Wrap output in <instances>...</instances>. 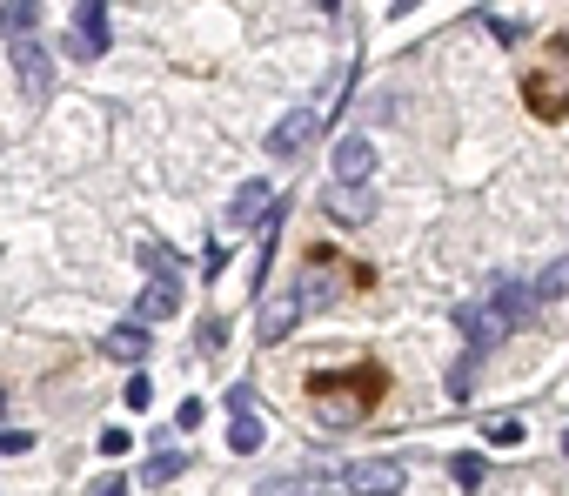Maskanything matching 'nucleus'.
<instances>
[{
	"label": "nucleus",
	"instance_id": "nucleus-6",
	"mask_svg": "<svg viewBox=\"0 0 569 496\" xmlns=\"http://www.w3.org/2000/svg\"><path fill=\"white\" fill-rule=\"evenodd\" d=\"M315 135H322V108H295V114H282V121L268 128V155H275V161H295Z\"/></svg>",
	"mask_w": 569,
	"mask_h": 496
},
{
	"label": "nucleus",
	"instance_id": "nucleus-11",
	"mask_svg": "<svg viewBox=\"0 0 569 496\" xmlns=\"http://www.w3.org/2000/svg\"><path fill=\"white\" fill-rule=\"evenodd\" d=\"M322 208H329L342 228H362V222L375 215V188H329V195H322Z\"/></svg>",
	"mask_w": 569,
	"mask_h": 496
},
{
	"label": "nucleus",
	"instance_id": "nucleus-19",
	"mask_svg": "<svg viewBox=\"0 0 569 496\" xmlns=\"http://www.w3.org/2000/svg\"><path fill=\"white\" fill-rule=\"evenodd\" d=\"M449 476H456L462 490H476L482 476H489V463H482V456H469V450H462V456H449Z\"/></svg>",
	"mask_w": 569,
	"mask_h": 496
},
{
	"label": "nucleus",
	"instance_id": "nucleus-2",
	"mask_svg": "<svg viewBox=\"0 0 569 496\" xmlns=\"http://www.w3.org/2000/svg\"><path fill=\"white\" fill-rule=\"evenodd\" d=\"M529 309H536V302H529V282H516V275H496V282H489L476 302H462V309H456V329L469 336V356L496 349V342H503L509 329L529 316Z\"/></svg>",
	"mask_w": 569,
	"mask_h": 496
},
{
	"label": "nucleus",
	"instance_id": "nucleus-12",
	"mask_svg": "<svg viewBox=\"0 0 569 496\" xmlns=\"http://www.w3.org/2000/svg\"><path fill=\"white\" fill-rule=\"evenodd\" d=\"M101 349H108L114 362H148L154 336H148V329H141V322H114L108 336H101Z\"/></svg>",
	"mask_w": 569,
	"mask_h": 496
},
{
	"label": "nucleus",
	"instance_id": "nucleus-9",
	"mask_svg": "<svg viewBox=\"0 0 569 496\" xmlns=\"http://www.w3.org/2000/svg\"><path fill=\"white\" fill-rule=\"evenodd\" d=\"M402 463H389V456H375V463H349V490L355 496H402Z\"/></svg>",
	"mask_w": 569,
	"mask_h": 496
},
{
	"label": "nucleus",
	"instance_id": "nucleus-20",
	"mask_svg": "<svg viewBox=\"0 0 569 496\" xmlns=\"http://www.w3.org/2000/svg\"><path fill=\"white\" fill-rule=\"evenodd\" d=\"M482 436H489L496 450H516V443H523V423H516V416H496V423H482Z\"/></svg>",
	"mask_w": 569,
	"mask_h": 496
},
{
	"label": "nucleus",
	"instance_id": "nucleus-23",
	"mask_svg": "<svg viewBox=\"0 0 569 496\" xmlns=\"http://www.w3.org/2000/svg\"><path fill=\"white\" fill-rule=\"evenodd\" d=\"M482 27H489L496 41H523L529 34V21H516V14H482Z\"/></svg>",
	"mask_w": 569,
	"mask_h": 496
},
{
	"label": "nucleus",
	"instance_id": "nucleus-7",
	"mask_svg": "<svg viewBox=\"0 0 569 496\" xmlns=\"http://www.w3.org/2000/svg\"><path fill=\"white\" fill-rule=\"evenodd\" d=\"M14 74H21V94L27 101H47V88H54V61H47V47L27 34V41H14Z\"/></svg>",
	"mask_w": 569,
	"mask_h": 496
},
{
	"label": "nucleus",
	"instance_id": "nucleus-30",
	"mask_svg": "<svg viewBox=\"0 0 569 496\" xmlns=\"http://www.w3.org/2000/svg\"><path fill=\"white\" fill-rule=\"evenodd\" d=\"M563 456H569V436H563Z\"/></svg>",
	"mask_w": 569,
	"mask_h": 496
},
{
	"label": "nucleus",
	"instance_id": "nucleus-17",
	"mask_svg": "<svg viewBox=\"0 0 569 496\" xmlns=\"http://www.w3.org/2000/svg\"><path fill=\"white\" fill-rule=\"evenodd\" d=\"M141 269H148V282H175V248L168 242H141Z\"/></svg>",
	"mask_w": 569,
	"mask_h": 496
},
{
	"label": "nucleus",
	"instance_id": "nucleus-15",
	"mask_svg": "<svg viewBox=\"0 0 569 496\" xmlns=\"http://www.w3.org/2000/svg\"><path fill=\"white\" fill-rule=\"evenodd\" d=\"M262 436H268L262 416H255V409H235V423H228V450H235V456H255V450H262Z\"/></svg>",
	"mask_w": 569,
	"mask_h": 496
},
{
	"label": "nucleus",
	"instance_id": "nucleus-18",
	"mask_svg": "<svg viewBox=\"0 0 569 496\" xmlns=\"http://www.w3.org/2000/svg\"><path fill=\"white\" fill-rule=\"evenodd\" d=\"M0 27H7L14 41H27V34L41 27V7H27V0H14V7H0Z\"/></svg>",
	"mask_w": 569,
	"mask_h": 496
},
{
	"label": "nucleus",
	"instance_id": "nucleus-13",
	"mask_svg": "<svg viewBox=\"0 0 569 496\" xmlns=\"http://www.w3.org/2000/svg\"><path fill=\"white\" fill-rule=\"evenodd\" d=\"M181 309V289L175 282H148V289H141V302H134V322H141V329H154V322H168Z\"/></svg>",
	"mask_w": 569,
	"mask_h": 496
},
{
	"label": "nucleus",
	"instance_id": "nucleus-28",
	"mask_svg": "<svg viewBox=\"0 0 569 496\" xmlns=\"http://www.w3.org/2000/svg\"><path fill=\"white\" fill-rule=\"evenodd\" d=\"M94 496H128V483H121V476H101V483H94Z\"/></svg>",
	"mask_w": 569,
	"mask_h": 496
},
{
	"label": "nucleus",
	"instance_id": "nucleus-8",
	"mask_svg": "<svg viewBox=\"0 0 569 496\" xmlns=\"http://www.w3.org/2000/svg\"><path fill=\"white\" fill-rule=\"evenodd\" d=\"M369 175H375V141L349 135L335 148V188H369Z\"/></svg>",
	"mask_w": 569,
	"mask_h": 496
},
{
	"label": "nucleus",
	"instance_id": "nucleus-14",
	"mask_svg": "<svg viewBox=\"0 0 569 496\" xmlns=\"http://www.w3.org/2000/svg\"><path fill=\"white\" fill-rule=\"evenodd\" d=\"M295 322H302V302H295V289H288V295H275V302L262 309V342L295 336Z\"/></svg>",
	"mask_w": 569,
	"mask_h": 496
},
{
	"label": "nucleus",
	"instance_id": "nucleus-22",
	"mask_svg": "<svg viewBox=\"0 0 569 496\" xmlns=\"http://www.w3.org/2000/svg\"><path fill=\"white\" fill-rule=\"evenodd\" d=\"M469 389H476V356H462L456 369H449V396H456V403H469Z\"/></svg>",
	"mask_w": 569,
	"mask_h": 496
},
{
	"label": "nucleus",
	"instance_id": "nucleus-25",
	"mask_svg": "<svg viewBox=\"0 0 569 496\" xmlns=\"http://www.w3.org/2000/svg\"><path fill=\"white\" fill-rule=\"evenodd\" d=\"M34 450V436L27 429H0V456H27Z\"/></svg>",
	"mask_w": 569,
	"mask_h": 496
},
{
	"label": "nucleus",
	"instance_id": "nucleus-1",
	"mask_svg": "<svg viewBox=\"0 0 569 496\" xmlns=\"http://www.w3.org/2000/svg\"><path fill=\"white\" fill-rule=\"evenodd\" d=\"M382 389H389V376H382L375 362H342V369H315V376H308V403H315V423L342 436V429L369 423V409L382 403Z\"/></svg>",
	"mask_w": 569,
	"mask_h": 496
},
{
	"label": "nucleus",
	"instance_id": "nucleus-24",
	"mask_svg": "<svg viewBox=\"0 0 569 496\" xmlns=\"http://www.w3.org/2000/svg\"><path fill=\"white\" fill-rule=\"evenodd\" d=\"M121 403H128V409H148V403H154V383H148V376H128V389H121Z\"/></svg>",
	"mask_w": 569,
	"mask_h": 496
},
{
	"label": "nucleus",
	"instance_id": "nucleus-10",
	"mask_svg": "<svg viewBox=\"0 0 569 496\" xmlns=\"http://www.w3.org/2000/svg\"><path fill=\"white\" fill-rule=\"evenodd\" d=\"M262 215H275V188L268 181H241L235 202H228V228H255Z\"/></svg>",
	"mask_w": 569,
	"mask_h": 496
},
{
	"label": "nucleus",
	"instance_id": "nucleus-5",
	"mask_svg": "<svg viewBox=\"0 0 569 496\" xmlns=\"http://www.w3.org/2000/svg\"><path fill=\"white\" fill-rule=\"evenodd\" d=\"M67 54H74V61H101V54H108V7L81 0V7L67 14Z\"/></svg>",
	"mask_w": 569,
	"mask_h": 496
},
{
	"label": "nucleus",
	"instance_id": "nucleus-3",
	"mask_svg": "<svg viewBox=\"0 0 569 496\" xmlns=\"http://www.w3.org/2000/svg\"><path fill=\"white\" fill-rule=\"evenodd\" d=\"M523 101L536 121H569V34L543 41V54L523 74Z\"/></svg>",
	"mask_w": 569,
	"mask_h": 496
},
{
	"label": "nucleus",
	"instance_id": "nucleus-26",
	"mask_svg": "<svg viewBox=\"0 0 569 496\" xmlns=\"http://www.w3.org/2000/svg\"><path fill=\"white\" fill-rule=\"evenodd\" d=\"M128 443H134L128 429H101V456H128Z\"/></svg>",
	"mask_w": 569,
	"mask_h": 496
},
{
	"label": "nucleus",
	"instance_id": "nucleus-16",
	"mask_svg": "<svg viewBox=\"0 0 569 496\" xmlns=\"http://www.w3.org/2000/svg\"><path fill=\"white\" fill-rule=\"evenodd\" d=\"M255 496H329V490H322V476H268Z\"/></svg>",
	"mask_w": 569,
	"mask_h": 496
},
{
	"label": "nucleus",
	"instance_id": "nucleus-21",
	"mask_svg": "<svg viewBox=\"0 0 569 496\" xmlns=\"http://www.w3.org/2000/svg\"><path fill=\"white\" fill-rule=\"evenodd\" d=\"M181 470H188V456H181V450L148 456V483H168V476H181Z\"/></svg>",
	"mask_w": 569,
	"mask_h": 496
},
{
	"label": "nucleus",
	"instance_id": "nucleus-29",
	"mask_svg": "<svg viewBox=\"0 0 569 496\" xmlns=\"http://www.w3.org/2000/svg\"><path fill=\"white\" fill-rule=\"evenodd\" d=\"M0 409H7V389H0Z\"/></svg>",
	"mask_w": 569,
	"mask_h": 496
},
{
	"label": "nucleus",
	"instance_id": "nucleus-4",
	"mask_svg": "<svg viewBox=\"0 0 569 496\" xmlns=\"http://www.w3.org/2000/svg\"><path fill=\"white\" fill-rule=\"evenodd\" d=\"M362 282H375L362 262H349V255H335V248H308V269L302 282H295V302H315V309H329V302H342L349 289H362Z\"/></svg>",
	"mask_w": 569,
	"mask_h": 496
},
{
	"label": "nucleus",
	"instance_id": "nucleus-27",
	"mask_svg": "<svg viewBox=\"0 0 569 496\" xmlns=\"http://www.w3.org/2000/svg\"><path fill=\"white\" fill-rule=\"evenodd\" d=\"M195 342H201V349H221V342H228V329H221V322H201Z\"/></svg>",
	"mask_w": 569,
	"mask_h": 496
}]
</instances>
